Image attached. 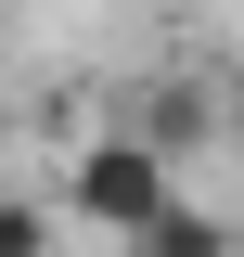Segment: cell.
Returning <instances> with one entry per match:
<instances>
[{"instance_id": "6da1fadb", "label": "cell", "mask_w": 244, "mask_h": 257, "mask_svg": "<svg viewBox=\"0 0 244 257\" xmlns=\"http://www.w3.org/2000/svg\"><path fill=\"white\" fill-rule=\"evenodd\" d=\"M167 206H180V155H154L142 128H90V142H77V155H64V219H90V231H154L167 219Z\"/></svg>"}, {"instance_id": "7a4b0ae2", "label": "cell", "mask_w": 244, "mask_h": 257, "mask_svg": "<svg viewBox=\"0 0 244 257\" xmlns=\"http://www.w3.org/2000/svg\"><path fill=\"white\" fill-rule=\"evenodd\" d=\"M129 128H142L154 155H206V142H231V103L206 90V77H154V90H129Z\"/></svg>"}, {"instance_id": "3957f363", "label": "cell", "mask_w": 244, "mask_h": 257, "mask_svg": "<svg viewBox=\"0 0 244 257\" xmlns=\"http://www.w3.org/2000/svg\"><path fill=\"white\" fill-rule=\"evenodd\" d=\"M116 257H231V219H206V206H193V193H180V206H167V219H154V231H129Z\"/></svg>"}, {"instance_id": "277c9868", "label": "cell", "mask_w": 244, "mask_h": 257, "mask_svg": "<svg viewBox=\"0 0 244 257\" xmlns=\"http://www.w3.org/2000/svg\"><path fill=\"white\" fill-rule=\"evenodd\" d=\"M0 257H52V219H39V193H0Z\"/></svg>"}, {"instance_id": "5b68a950", "label": "cell", "mask_w": 244, "mask_h": 257, "mask_svg": "<svg viewBox=\"0 0 244 257\" xmlns=\"http://www.w3.org/2000/svg\"><path fill=\"white\" fill-rule=\"evenodd\" d=\"M231 155H244V90H231Z\"/></svg>"}]
</instances>
